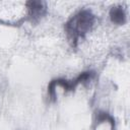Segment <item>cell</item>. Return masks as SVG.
Returning <instances> with one entry per match:
<instances>
[{
  "mask_svg": "<svg viewBox=\"0 0 130 130\" xmlns=\"http://www.w3.org/2000/svg\"><path fill=\"white\" fill-rule=\"evenodd\" d=\"M111 20L117 24H122L126 20V14L124 9L121 6H114L110 10Z\"/></svg>",
  "mask_w": 130,
  "mask_h": 130,
  "instance_id": "3",
  "label": "cell"
},
{
  "mask_svg": "<svg viewBox=\"0 0 130 130\" xmlns=\"http://www.w3.org/2000/svg\"><path fill=\"white\" fill-rule=\"evenodd\" d=\"M26 5L29 10V15L32 18H39L46 12L45 3L41 1H28Z\"/></svg>",
  "mask_w": 130,
  "mask_h": 130,
  "instance_id": "2",
  "label": "cell"
},
{
  "mask_svg": "<svg viewBox=\"0 0 130 130\" xmlns=\"http://www.w3.org/2000/svg\"><path fill=\"white\" fill-rule=\"evenodd\" d=\"M93 21L94 15L91 13V11L88 9H83L67 21L65 28L73 41H77L79 37L83 36L90 28Z\"/></svg>",
  "mask_w": 130,
  "mask_h": 130,
  "instance_id": "1",
  "label": "cell"
}]
</instances>
